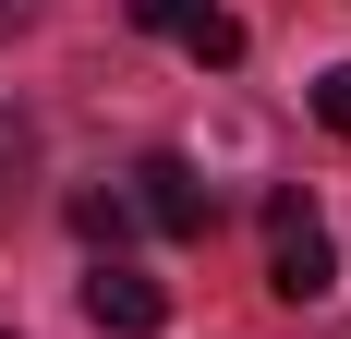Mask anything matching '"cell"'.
Listing matches in <instances>:
<instances>
[{"label":"cell","instance_id":"6da1fadb","mask_svg":"<svg viewBox=\"0 0 351 339\" xmlns=\"http://www.w3.org/2000/svg\"><path fill=\"white\" fill-rule=\"evenodd\" d=\"M121 218H145L158 242H206V182H194V158H134V194H121Z\"/></svg>","mask_w":351,"mask_h":339},{"label":"cell","instance_id":"7a4b0ae2","mask_svg":"<svg viewBox=\"0 0 351 339\" xmlns=\"http://www.w3.org/2000/svg\"><path fill=\"white\" fill-rule=\"evenodd\" d=\"M267 279H279V303H315L327 291V218L303 194H267Z\"/></svg>","mask_w":351,"mask_h":339},{"label":"cell","instance_id":"3957f363","mask_svg":"<svg viewBox=\"0 0 351 339\" xmlns=\"http://www.w3.org/2000/svg\"><path fill=\"white\" fill-rule=\"evenodd\" d=\"M85 315H97L109 339H158L170 327V291H158L134 255H97V267H85Z\"/></svg>","mask_w":351,"mask_h":339},{"label":"cell","instance_id":"277c9868","mask_svg":"<svg viewBox=\"0 0 351 339\" xmlns=\"http://www.w3.org/2000/svg\"><path fill=\"white\" fill-rule=\"evenodd\" d=\"M25 182H36V134L12 121V109H0V218L25 206Z\"/></svg>","mask_w":351,"mask_h":339},{"label":"cell","instance_id":"5b68a950","mask_svg":"<svg viewBox=\"0 0 351 339\" xmlns=\"http://www.w3.org/2000/svg\"><path fill=\"white\" fill-rule=\"evenodd\" d=\"M206 12H218V0H134V25H145V36H194Z\"/></svg>","mask_w":351,"mask_h":339},{"label":"cell","instance_id":"8992f818","mask_svg":"<svg viewBox=\"0 0 351 339\" xmlns=\"http://www.w3.org/2000/svg\"><path fill=\"white\" fill-rule=\"evenodd\" d=\"M182 49H194V61H206V73H230V61H243V25H230V12H206V25L182 36Z\"/></svg>","mask_w":351,"mask_h":339},{"label":"cell","instance_id":"52a82bcc","mask_svg":"<svg viewBox=\"0 0 351 339\" xmlns=\"http://www.w3.org/2000/svg\"><path fill=\"white\" fill-rule=\"evenodd\" d=\"M315 121L351 145V61H327V73H315Z\"/></svg>","mask_w":351,"mask_h":339},{"label":"cell","instance_id":"ba28073f","mask_svg":"<svg viewBox=\"0 0 351 339\" xmlns=\"http://www.w3.org/2000/svg\"><path fill=\"white\" fill-rule=\"evenodd\" d=\"M73 231H85V242H109V255H121V231H134V218H121V194H85V206H73Z\"/></svg>","mask_w":351,"mask_h":339}]
</instances>
